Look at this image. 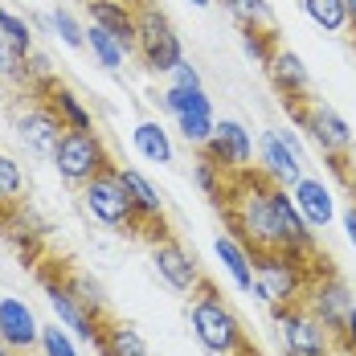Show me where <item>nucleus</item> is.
<instances>
[{"mask_svg":"<svg viewBox=\"0 0 356 356\" xmlns=\"http://www.w3.org/2000/svg\"><path fill=\"white\" fill-rule=\"evenodd\" d=\"M188 327L193 336L201 340V348L209 356H250L258 353L254 340L246 336V327L238 320V312L217 295L213 283H205L193 291V303H188Z\"/></svg>","mask_w":356,"mask_h":356,"instance_id":"nucleus-1","label":"nucleus"},{"mask_svg":"<svg viewBox=\"0 0 356 356\" xmlns=\"http://www.w3.org/2000/svg\"><path fill=\"white\" fill-rule=\"evenodd\" d=\"M283 111L295 119V127H299V131H307V140L323 152V160L332 164V172L353 184L348 164H353L356 136H353V127H348V119H344L336 107H327L323 99H295V103L283 99Z\"/></svg>","mask_w":356,"mask_h":356,"instance_id":"nucleus-2","label":"nucleus"},{"mask_svg":"<svg viewBox=\"0 0 356 356\" xmlns=\"http://www.w3.org/2000/svg\"><path fill=\"white\" fill-rule=\"evenodd\" d=\"M312 275H316V262L286 254V250H266V254H254V291L250 295H258V303L270 316H279L286 307L303 303Z\"/></svg>","mask_w":356,"mask_h":356,"instance_id":"nucleus-3","label":"nucleus"},{"mask_svg":"<svg viewBox=\"0 0 356 356\" xmlns=\"http://www.w3.org/2000/svg\"><path fill=\"white\" fill-rule=\"evenodd\" d=\"M136 4V25H140V58L152 74H172L184 62V45H180L172 21L152 4V0H131Z\"/></svg>","mask_w":356,"mask_h":356,"instance_id":"nucleus-4","label":"nucleus"},{"mask_svg":"<svg viewBox=\"0 0 356 356\" xmlns=\"http://www.w3.org/2000/svg\"><path fill=\"white\" fill-rule=\"evenodd\" d=\"M82 209L99 225L115 229V234H143L140 213H136V205H131V197H127V188H123L115 168L99 172L90 184H82Z\"/></svg>","mask_w":356,"mask_h":356,"instance_id":"nucleus-5","label":"nucleus"},{"mask_svg":"<svg viewBox=\"0 0 356 356\" xmlns=\"http://www.w3.org/2000/svg\"><path fill=\"white\" fill-rule=\"evenodd\" d=\"M54 168H58V177L66 184L82 188L99 172L115 168V164H111V152L99 131H66L62 143H58V152H54Z\"/></svg>","mask_w":356,"mask_h":356,"instance_id":"nucleus-6","label":"nucleus"},{"mask_svg":"<svg viewBox=\"0 0 356 356\" xmlns=\"http://www.w3.org/2000/svg\"><path fill=\"white\" fill-rule=\"evenodd\" d=\"M8 115H13V131L21 136V143H25L29 152H37V156H49V160H54L58 143L66 136V123L54 115V107H49L37 90H29V95H21V99L13 103Z\"/></svg>","mask_w":356,"mask_h":356,"instance_id":"nucleus-7","label":"nucleus"},{"mask_svg":"<svg viewBox=\"0 0 356 356\" xmlns=\"http://www.w3.org/2000/svg\"><path fill=\"white\" fill-rule=\"evenodd\" d=\"M160 107L177 119V131L193 143V147H205V143L213 140V123L217 119H213V99L205 95V86H197V90L168 86L164 99H160Z\"/></svg>","mask_w":356,"mask_h":356,"instance_id":"nucleus-8","label":"nucleus"},{"mask_svg":"<svg viewBox=\"0 0 356 356\" xmlns=\"http://www.w3.org/2000/svg\"><path fill=\"white\" fill-rule=\"evenodd\" d=\"M275 332H279V344H283L286 356H332L336 353V336L303 303L279 312L275 316Z\"/></svg>","mask_w":356,"mask_h":356,"instance_id":"nucleus-9","label":"nucleus"},{"mask_svg":"<svg viewBox=\"0 0 356 356\" xmlns=\"http://www.w3.org/2000/svg\"><path fill=\"white\" fill-rule=\"evenodd\" d=\"M303 307L340 340L344 320H348V312H353V295H348V286L340 283L332 270H320V266H316L312 283H307V291H303Z\"/></svg>","mask_w":356,"mask_h":356,"instance_id":"nucleus-10","label":"nucleus"},{"mask_svg":"<svg viewBox=\"0 0 356 356\" xmlns=\"http://www.w3.org/2000/svg\"><path fill=\"white\" fill-rule=\"evenodd\" d=\"M213 164H221L225 172H246L254 164V136L246 123L238 119H217L213 123V140L201 147Z\"/></svg>","mask_w":356,"mask_h":356,"instance_id":"nucleus-11","label":"nucleus"},{"mask_svg":"<svg viewBox=\"0 0 356 356\" xmlns=\"http://www.w3.org/2000/svg\"><path fill=\"white\" fill-rule=\"evenodd\" d=\"M152 266H156V275L164 279V283L172 286V291H197L201 286V270H197V258L188 254V250L180 246L177 238H168V234H160V238H152Z\"/></svg>","mask_w":356,"mask_h":356,"instance_id":"nucleus-12","label":"nucleus"},{"mask_svg":"<svg viewBox=\"0 0 356 356\" xmlns=\"http://www.w3.org/2000/svg\"><path fill=\"white\" fill-rule=\"evenodd\" d=\"M86 17H90L95 25H103V29L127 49V58L140 54V25H136L131 0H86Z\"/></svg>","mask_w":356,"mask_h":356,"instance_id":"nucleus-13","label":"nucleus"},{"mask_svg":"<svg viewBox=\"0 0 356 356\" xmlns=\"http://www.w3.org/2000/svg\"><path fill=\"white\" fill-rule=\"evenodd\" d=\"M45 299H49V307L58 312V320L62 327H70L78 340H86V344H99V332H103V320H95L78 299H74V291L66 283H54L49 275H45Z\"/></svg>","mask_w":356,"mask_h":356,"instance_id":"nucleus-14","label":"nucleus"},{"mask_svg":"<svg viewBox=\"0 0 356 356\" xmlns=\"http://www.w3.org/2000/svg\"><path fill=\"white\" fill-rule=\"evenodd\" d=\"M266 78H270V86L283 95V99H312V74L303 66V58L295 54V49H286V45H275V54H270V62L262 66Z\"/></svg>","mask_w":356,"mask_h":356,"instance_id":"nucleus-15","label":"nucleus"},{"mask_svg":"<svg viewBox=\"0 0 356 356\" xmlns=\"http://www.w3.org/2000/svg\"><path fill=\"white\" fill-rule=\"evenodd\" d=\"M0 336L13 353H29L41 340V323H37L33 307L21 303L17 295H0Z\"/></svg>","mask_w":356,"mask_h":356,"instance_id":"nucleus-16","label":"nucleus"},{"mask_svg":"<svg viewBox=\"0 0 356 356\" xmlns=\"http://www.w3.org/2000/svg\"><path fill=\"white\" fill-rule=\"evenodd\" d=\"M258 172L266 180H275V184H283V188H291L295 180L307 177V172H303V160H299L275 131H262V136H258Z\"/></svg>","mask_w":356,"mask_h":356,"instance_id":"nucleus-17","label":"nucleus"},{"mask_svg":"<svg viewBox=\"0 0 356 356\" xmlns=\"http://www.w3.org/2000/svg\"><path fill=\"white\" fill-rule=\"evenodd\" d=\"M291 197H295V205H299V213L307 217V225L312 229H327L332 225V217H336V201H332V188L316 177H303L291 184Z\"/></svg>","mask_w":356,"mask_h":356,"instance_id":"nucleus-18","label":"nucleus"},{"mask_svg":"<svg viewBox=\"0 0 356 356\" xmlns=\"http://www.w3.org/2000/svg\"><path fill=\"white\" fill-rule=\"evenodd\" d=\"M115 172H119V180H123V188H127L136 213H140V229L143 225H152V229L160 225V229H164V201H160L156 184L143 177L140 168H119V164H115Z\"/></svg>","mask_w":356,"mask_h":356,"instance_id":"nucleus-19","label":"nucleus"},{"mask_svg":"<svg viewBox=\"0 0 356 356\" xmlns=\"http://www.w3.org/2000/svg\"><path fill=\"white\" fill-rule=\"evenodd\" d=\"M37 95L54 107V115L66 123V131H95V119H90V111L78 103V95H74L70 86H62L58 78L54 82H45V86H37Z\"/></svg>","mask_w":356,"mask_h":356,"instance_id":"nucleus-20","label":"nucleus"},{"mask_svg":"<svg viewBox=\"0 0 356 356\" xmlns=\"http://www.w3.org/2000/svg\"><path fill=\"white\" fill-rule=\"evenodd\" d=\"M217 258H221V266H225V275L234 279L238 291H254V254H250L234 234H217Z\"/></svg>","mask_w":356,"mask_h":356,"instance_id":"nucleus-21","label":"nucleus"},{"mask_svg":"<svg viewBox=\"0 0 356 356\" xmlns=\"http://www.w3.org/2000/svg\"><path fill=\"white\" fill-rule=\"evenodd\" d=\"M131 143H136V152H140L147 164H172V136H168V127L160 123V119H143L136 123V131H131Z\"/></svg>","mask_w":356,"mask_h":356,"instance_id":"nucleus-22","label":"nucleus"},{"mask_svg":"<svg viewBox=\"0 0 356 356\" xmlns=\"http://www.w3.org/2000/svg\"><path fill=\"white\" fill-rule=\"evenodd\" d=\"M95 348L103 356H152L147 344H143V336L127 320H103V332H99Z\"/></svg>","mask_w":356,"mask_h":356,"instance_id":"nucleus-23","label":"nucleus"},{"mask_svg":"<svg viewBox=\"0 0 356 356\" xmlns=\"http://www.w3.org/2000/svg\"><path fill=\"white\" fill-rule=\"evenodd\" d=\"M229 8V17L238 21V29H258V33H279L275 8L270 0H221Z\"/></svg>","mask_w":356,"mask_h":356,"instance_id":"nucleus-24","label":"nucleus"},{"mask_svg":"<svg viewBox=\"0 0 356 356\" xmlns=\"http://www.w3.org/2000/svg\"><path fill=\"white\" fill-rule=\"evenodd\" d=\"M86 49H90V54H95V62H99L103 70H111V74H119V70H123V62H127V49H123V45H119L103 25H95V21L86 25Z\"/></svg>","mask_w":356,"mask_h":356,"instance_id":"nucleus-25","label":"nucleus"},{"mask_svg":"<svg viewBox=\"0 0 356 356\" xmlns=\"http://www.w3.org/2000/svg\"><path fill=\"white\" fill-rule=\"evenodd\" d=\"M307 21L323 33H348V0H299Z\"/></svg>","mask_w":356,"mask_h":356,"instance_id":"nucleus-26","label":"nucleus"},{"mask_svg":"<svg viewBox=\"0 0 356 356\" xmlns=\"http://www.w3.org/2000/svg\"><path fill=\"white\" fill-rule=\"evenodd\" d=\"M193 180H197V188L209 197V201H221V193H225V180H229V172L221 168V164H213L205 152L193 160Z\"/></svg>","mask_w":356,"mask_h":356,"instance_id":"nucleus-27","label":"nucleus"},{"mask_svg":"<svg viewBox=\"0 0 356 356\" xmlns=\"http://www.w3.org/2000/svg\"><path fill=\"white\" fill-rule=\"evenodd\" d=\"M66 286L74 291V299L95 316V320H107V299H103V286L95 283V279H86V275H70Z\"/></svg>","mask_w":356,"mask_h":356,"instance_id":"nucleus-28","label":"nucleus"},{"mask_svg":"<svg viewBox=\"0 0 356 356\" xmlns=\"http://www.w3.org/2000/svg\"><path fill=\"white\" fill-rule=\"evenodd\" d=\"M21 193H25V172H21V164H17L8 152H0V205H17Z\"/></svg>","mask_w":356,"mask_h":356,"instance_id":"nucleus-29","label":"nucleus"},{"mask_svg":"<svg viewBox=\"0 0 356 356\" xmlns=\"http://www.w3.org/2000/svg\"><path fill=\"white\" fill-rule=\"evenodd\" d=\"M0 33L13 41V49H17L21 58H29V54H33V29H29V21H21L17 13L0 8Z\"/></svg>","mask_w":356,"mask_h":356,"instance_id":"nucleus-30","label":"nucleus"},{"mask_svg":"<svg viewBox=\"0 0 356 356\" xmlns=\"http://www.w3.org/2000/svg\"><path fill=\"white\" fill-rule=\"evenodd\" d=\"M0 82H21L29 86V74H25V58L13 49V41L0 33Z\"/></svg>","mask_w":356,"mask_h":356,"instance_id":"nucleus-31","label":"nucleus"},{"mask_svg":"<svg viewBox=\"0 0 356 356\" xmlns=\"http://www.w3.org/2000/svg\"><path fill=\"white\" fill-rule=\"evenodd\" d=\"M49 29L62 37L70 49H86V29L74 21V13H66V8H58V13H49Z\"/></svg>","mask_w":356,"mask_h":356,"instance_id":"nucleus-32","label":"nucleus"},{"mask_svg":"<svg viewBox=\"0 0 356 356\" xmlns=\"http://www.w3.org/2000/svg\"><path fill=\"white\" fill-rule=\"evenodd\" d=\"M41 353L45 356H78V348H74V340L66 336V327L49 323V327H41Z\"/></svg>","mask_w":356,"mask_h":356,"instance_id":"nucleus-33","label":"nucleus"},{"mask_svg":"<svg viewBox=\"0 0 356 356\" xmlns=\"http://www.w3.org/2000/svg\"><path fill=\"white\" fill-rule=\"evenodd\" d=\"M168 78H172V86H184V90H197V86H205V82H201V70H197L188 58H184V62H180L177 70L168 74Z\"/></svg>","mask_w":356,"mask_h":356,"instance_id":"nucleus-34","label":"nucleus"},{"mask_svg":"<svg viewBox=\"0 0 356 356\" xmlns=\"http://www.w3.org/2000/svg\"><path fill=\"white\" fill-rule=\"evenodd\" d=\"M336 348H344V353H356V303H353V312H348V320H344V332H340Z\"/></svg>","mask_w":356,"mask_h":356,"instance_id":"nucleus-35","label":"nucleus"},{"mask_svg":"<svg viewBox=\"0 0 356 356\" xmlns=\"http://www.w3.org/2000/svg\"><path fill=\"white\" fill-rule=\"evenodd\" d=\"M275 136H279V140H283L286 147H291V152H295V156H299V160H303V164H307V147H303V143H299V136H295V131H291V127H275Z\"/></svg>","mask_w":356,"mask_h":356,"instance_id":"nucleus-36","label":"nucleus"},{"mask_svg":"<svg viewBox=\"0 0 356 356\" xmlns=\"http://www.w3.org/2000/svg\"><path fill=\"white\" fill-rule=\"evenodd\" d=\"M340 221H344V234H348V242L356 246V201L344 209V213H340Z\"/></svg>","mask_w":356,"mask_h":356,"instance_id":"nucleus-37","label":"nucleus"},{"mask_svg":"<svg viewBox=\"0 0 356 356\" xmlns=\"http://www.w3.org/2000/svg\"><path fill=\"white\" fill-rule=\"evenodd\" d=\"M8 111H13V95H8L4 82H0V115H8Z\"/></svg>","mask_w":356,"mask_h":356,"instance_id":"nucleus-38","label":"nucleus"},{"mask_svg":"<svg viewBox=\"0 0 356 356\" xmlns=\"http://www.w3.org/2000/svg\"><path fill=\"white\" fill-rule=\"evenodd\" d=\"M348 29L356 33V0H348Z\"/></svg>","mask_w":356,"mask_h":356,"instance_id":"nucleus-39","label":"nucleus"},{"mask_svg":"<svg viewBox=\"0 0 356 356\" xmlns=\"http://www.w3.org/2000/svg\"><path fill=\"white\" fill-rule=\"evenodd\" d=\"M188 4H193V8H209L213 0H188Z\"/></svg>","mask_w":356,"mask_h":356,"instance_id":"nucleus-40","label":"nucleus"},{"mask_svg":"<svg viewBox=\"0 0 356 356\" xmlns=\"http://www.w3.org/2000/svg\"><path fill=\"white\" fill-rule=\"evenodd\" d=\"M0 356H13V348H8V344H4V336H0Z\"/></svg>","mask_w":356,"mask_h":356,"instance_id":"nucleus-41","label":"nucleus"},{"mask_svg":"<svg viewBox=\"0 0 356 356\" xmlns=\"http://www.w3.org/2000/svg\"><path fill=\"white\" fill-rule=\"evenodd\" d=\"M332 356H356V353H344V348H336V353H332Z\"/></svg>","mask_w":356,"mask_h":356,"instance_id":"nucleus-42","label":"nucleus"},{"mask_svg":"<svg viewBox=\"0 0 356 356\" xmlns=\"http://www.w3.org/2000/svg\"><path fill=\"white\" fill-rule=\"evenodd\" d=\"M348 188H353V201H356V180H353V184H348Z\"/></svg>","mask_w":356,"mask_h":356,"instance_id":"nucleus-43","label":"nucleus"},{"mask_svg":"<svg viewBox=\"0 0 356 356\" xmlns=\"http://www.w3.org/2000/svg\"><path fill=\"white\" fill-rule=\"evenodd\" d=\"M250 356H262V353H250Z\"/></svg>","mask_w":356,"mask_h":356,"instance_id":"nucleus-44","label":"nucleus"}]
</instances>
